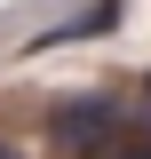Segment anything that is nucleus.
Segmentation results:
<instances>
[{"instance_id":"obj_1","label":"nucleus","mask_w":151,"mask_h":159,"mask_svg":"<svg viewBox=\"0 0 151 159\" xmlns=\"http://www.w3.org/2000/svg\"><path fill=\"white\" fill-rule=\"evenodd\" d=\"M127 103L119 96H64L56 111H48V143H56L64 159H103V151H119V135H127Z\"/></svg>"},{"instance_id":"obj_2","label":"nucleus","mask_w":151,"mask_h":159,"mask_svg":"<svg viewBox=\"0 0 151 159\" xmlns=\"http://www.w3.org/2000/svg\"><path fill=\"white\" fill-rule=\"evenodd\" d=\"M112 24H119V0H95L88 16L56 24V32H40V40H32V56H40V48H72V40H95V32H112Z\"/></svg>"},{"instance_id":"obj_5","label":"nucleus","mask_w":151,"mask_h":159,"mask_svg":"<svg viewBox=\"0 0 151 159\" xmlns=\"http://www.w3.org/2000/svg\"><path fill=\"white\" fill-rule=\"evenodd\" d=\"M0 159H24V151H16V143H0Z\"/></svg>"},{"instance_id":"obj_3","label":"nucleus","mask_w":151,"mask_h":159,"mask_svg":"<svg viewBox=\"0 0 151 159\" xmlns=\"http://www.w3.org/2000/svg\"><path fill=\"white\" fill-rule=\"evenodd\" d=\"M103 159H151V143H127V151H103Z\"/></svg>"},{"instance_id":"obj_4","label":"nucleus","mask_w":151,"mask_h":159,"mask_svg":"<svg viewBox=\"0 0 151 159\" xmlns=\"http://www.w3.org/2000/svg\"><path fill=\"white\" fill-rule=\"evenodd\" d=\"M135 119H143V143H151V96H143V111H135Z\"/></svg>"},{"instance_id":"obj_6","label":"nucleus","mask_w":151,"mask_h":159,"mask_svg":"<svg viewBox=\"0 0 151 159\" xmlns=\"http://www.w3.org/2000/svg\"><path fill=\"white\" fill-rule=\"evenodd\" d=\"M143 96H151V80H143Z\"/></svg>"}]
</instances>
